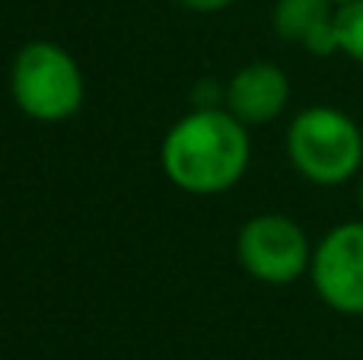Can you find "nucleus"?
Instances as JSON below:
<instances>
[{
  "label": "nucleus",
  "instance_id": "1",
  "mask_svg": "<svg viewBox=\"0 0 363 360\" xmlns=\"http://www.w3.org/2000/svg\"><path fill=\"white\" fill-rule=\"evenodd\" d=\"M252 159L249 125L230 108H191L166 131L160 166L179 191L198 198L223 195L242 182Z\"/></svg>",
  "mask_w": 363,
  "mask_h": 360
},
{
  "label": "nucleus",
  "instance_id": "2",
  "mask_svg": "<svg viewBox=\"0 0 363 360\" xmlns=\"http://www.w3.org/2000/svg\"><path fill=\"white\" fill-rule=\"evenodd\" d=\"M287 159L306 182L338 189L363 172V131L335 106H306L287 128Z\"/></svg>",
  "mask_w": 363,
  "mask_h": 360
},
{
  "label": "nucleus",
  "instance_id": "3",
  "mask_svg": "<svg viewBox=\"0 0 363 360\" xmlns=\"http://www.w3.org/2000/svg\"><path fill=\"white\" fill-rule=\"evenodd\" d=\"M10 96L32 121L57 125L74 118L86 99V83L77 57L57 42H29L10 64Z\"/></svg>",
  "mask_w": 363,
  "mask_h": 360
},
{
  "label": "nucleus",
  "instance_id": "4",
  "mask_svg": "<svg viewBox=\"0 0 363 360\" xmlns=\"http://www.w3.org/2000/svg\"><path fill=\"white\" fill-rule=\"evenodd\" d=\"M313 242L306 230L287 214H255L239 227L236 259L245 274L262 284H294L313 265Z\"/></svg>",
  "mask_w": 363,
  "mask_h": 360
},
{
  "label": "nucleus",
  "instance_id": "5",
  "mask_svg": "<svg viewBox=\"0 0 363 360\" xmlns=\"http://www.w3.org/2000/svg\"><path fill=\"white\" fill-rule=\"evenodd\" d=\"M309 281L328 310L363 316V217L338 223L315 242Z\"/></svg>",
  "mask_w": 363,
  "mask_h": 360
},
{
  "label": "nucleus",
  "instance_id": "6",
  "mask_svg": "<svg viewBox=\"0 0 363 360\" xmlns=\"http://www.w3.org/2000/svg\"><path fill=\"white\" fill-rule=\"evenodd\" d=\"M290 77L271 61L242 64L223 89V108H230L242 125H268L287 108Z\"/></svg>",
  "mask_w": 363,
  "mask_h": 360
},
{
  "label": "nucleus",
  "instance_id": "7",
  "mask_svg": "<svg viewBox=\"0 0 363 360\" xmlns=\"http://www.w3.org/2000/svg\"><path fill=\"white\" fill-rule=\"evenodd\" d=\"M335 10V0H277L271 23L284 42L303 45L315 57H328L338 55Z\"/></svg>",
  "mask_w": 363,
  "mask_h": 360
},
{
  "label": "nucleus",
  "instance_id": "8",
  "mask_svg": "<svg viewBox=\"0 0 363 360\" xmlns=\"http://www.w3.org/2000/svg\"><path fill=\"white\" fill-rule=\"evenodd\" d=\"M335 32H338V51L363 64V0H347L335 10Z\"/></svg>",
  "mask_w": 363,
  "mask_h": 360
},
{
  "label": "nucleus",
  "instance_id": "9",
  "mask_svg": "<svg viewBox=\"0 0 363 360\" xmlns=\"http://www.w3.org/2000/svg\"><path fill=\"white\" fill-rule=\"evenodd\" d=\"M179 4L191 13H220V10H226L233 0H179Z\"/></svg>",
  "mask_w": 363,
  "mask_h": 360
},
{
  "label": "nucleus",
  "instance_id": "10",
  "mask_svg": "<svg viewBox=\"0 0 363 360\" xmlns=\"http://www.w3.org/2000/svg\"><path fill=\"white\" fill-rule=\"evenodd\" d=\"M357 204H360V217H363V172H360V182H357Z\"/></svg>",
  "mask_w": 363,
  "mask_h": 360
},
{
  "label": "nucleus",
  "instance_id": "11",
  "mask_svg": "<svg viewBox=\"0 0 363 360\" xmlns=\"http://www.w3.org/2000/svg\"><path fill=\"white\" fill-rule=\"evenodd\" d=\"M335 4H347V0H335Z\"/></svg>",
  "mask_w": 363,
  "mask_h": 360
}]
</instances>
